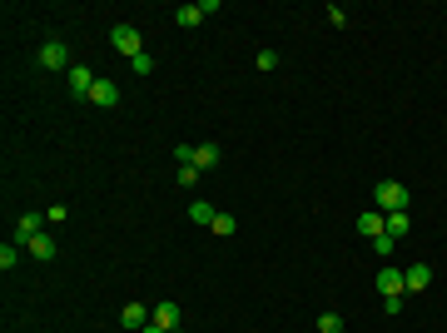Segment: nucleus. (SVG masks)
<instances>
[{
  "label": "nucleus",
  "instance_id": "f257e3e1",
  "mask_svg": "<svg viewBox=\"0 0 447 333\" xmlns=\"http://www.w3.org/2000/svg\"><path fill=\"white\" fill-rule=\"evenodd\" d=\"M35 60H40V70H50V75H70V45H65V40H55V35L40 45V55H35Z\"/></svg>",
  "mask_w": 447,
  "mask_h": 333
},
{
  "label": "nucleus",
  "instance_id": "f03ea898",
  "mask_svg": "<svg viewBox=\"0 0 447 333\" xmlns=\"http://www.w3.org/2000/svg\"><path fill=\"white\" fill-rule=\"evenodd\" d=\"M373 199H378V209H383V214H403V209H408V184L383 179V184L373 189Z\"/></svg>",
  "mask_w": 447,
  "mask_h": 333
},
{
  "label": "nucleus",
  "instance_id": "7ed1b4c3",
  "mask_svg": "<svg viewBox=\"0 0 447 333\" xmlns=\"http://www.w3.org/2000/svg\"><path fill=\"white\" fill-rule=\"evenodd\" d=\"M110 45L119 50V55H129V60H134V55H144V40H139V30H134V25H114V30H110Z\"/></svg>",
  "mask_w": 447,
  "mask_h": 333
},
{
  "label": "nucleus",
  "instance_id": "20e7f679",
  "mask_svg": "<svg viewBox=\"0 0 447 333\" xmlns=\"http://www.w3.org/2000/svg\"><path fill=\"white\" fill-rule=\"evenodd\" d=\"M95 80H100V75H90V65H70V75H65V85H70V95H75V100H90Z\"/></svg>",
  "mask_w": 447,
  "mask_h": 333
},
{
  "label": "nucleus",
  "instance_id": "39448f33",
  "mask_svg": "<svg viewBox=\"0 0 447 333\" xmlns=\"http://www.w3.org/2000/svg\"><path fill=\"white\" fill-rule=\"evenodd\" d=\"M45 214H20V219H15V239H10V244H20V249H30V239H35V234H45Z\"/></svg>",
  "mask_w": 447,
  "mask_h": 333
},
{
  "label": "nucleus",
  "instance_id": "423d86ee",
  "mask_svg": "<svg viewBox=\"0 0 447 333\" xmlns=\"http://www.w3.org/2000/svg\"><path fill=\"white\" fill-rule=\"evenodd\" d=\"M119 324L134 329V333H144L149 324H154V309H144V304H124V309H119Z\"/></svg>",
  "mask_w": 447,
  "mask_h": 333
},
{
  "label": "nucleus",
  "instance_id": "0eeeda50",
  "mask_svg": "<svg viewBox=\"0 0 447 333\" xmlns=\"http://www.w3.org/2000/svg\"><path fill=\"white\" fill-rule=\"evenodd\" d=\"M378 294H383V299H403V294H408V289H403V269H393V264L378 269Z\"/></svg>",
  "mask_w": 447,
  "mask_h": 333
},
{
  "label": "nucleus",
  "instance_id": "6e6552de",
  "mask_svg": "<svg viewBox=\"0 0 447 333\" xmlns=\"http://www.w3.org/2000/svg\"><path fill=\"white\" fill-rule=\"evenodd\" d=\"M428 284H433V269H428V264H408V269H403V289H408V294H423Z\"/></svg>",
  "mask_w": 447,
  "mask_h": 333
},
{
  "label": "nucleus",
  "instance_id": "1a4fd4ad",
  "mask_svg": "<svg viewBox=\"0 0 447 333\" xmlns=\"http://www.w3.org/2000/svg\"><path fill=\"white\" fill-rule=\"evenodd\" d=\"M90 105H100V110H114V105H119V85H114V80H95V90H90Z\"/></svg>",
  "mask_w": 447,
  "mask_h": 333
},
{
  "label": "nucleus",
  "instance_id": "9d476101",
  "mask_svg": "<svg viewBox=\"0 0 447 333\" xmlns=\"http://www.w3.org/2000/svg\"><path fill=\"white\" fill-rule=\"evenodd\" d=\"M219 144H194V169H199V174H209V169H219Z\"/></svg>",
  "mask_w": 447,
  "mask_h": 333
},
{
  "label": "nucleus",
  "instance_id": "9b49d317",
  "mask_svg": "<svg viewBox=\"0 0 447 333\" xmlns=\"http://www.w3.org/2000/svg\"><path fill=\"white\" fill-rule=\"evenodd\" d=\"M154 324H159V329H179V309H174V304H169V299H164V304H154Z\"/></svg>",
  "mask_w": 447,
  "mask_h": 333
},
{
  "label": "nucleus",
  "instance_id": "f8f14e48",
  "mask_svg": "<svg viewBox=\"0 0 447 333\" xmlns=\"http://www.w3.org/2000/svg\"><path fill=\"white\" fill-rule=\"evenodd\" d=\"M383 234L388 239H408V209L403 214H383Z\"/></svg>",
  "mask_w": 447,
  "mask_h": 333
},
{
  "label": "nucleus",
  "instance_id": "ddd939ff",
  "mask_svg": "<svg viewBox=\"0 0 447 333\" xmlns=\"http://www.w3.org/2000/svg\"><path fill=\"white\" fill-rule=\"evenodd\" d=\"M358 234H363V239H378V234H383V209H378V214H358Z\"/></svg>",
  "mask_w": 447,
  "mask_h": 333
},
{
  "label": "nucleus",
  "instance_id": "4468645a",
  "mask_svg": "<svg viewBox=\"0 0 447 333\" xmlns=\"http://www.w3.org/2000/svg\"><path fill=\"white\" fill-rule=\"evenodd\" d=\"M174 20H179L184 30H194V25L204 20V10H199V0H194V5H179V10H174Z\"/></svg>",
  "mask_w": 447,
  "mask_h": 333
},
{
  "label": "nucleus",
  "instance_id": "2eb2a0df",
  "mask_svg": "<svg viewBox=\"0 0 447 333\" xmlns=\"http://www.w3.org/2000/svg\"><path fill=\"white\" fill-rule=\"evenodd\" d=\"M30 254L50 264V259H55V239H50V234H35V239H30Z\"/></svg>",
  "mask_w": 447,
  "mask_h": 333
},
{
  "label": "nucleus",
  "instance_id": "dca6fc26",
  "mask_svg": "<svg viewBox=\"0 0 447 333\" xmlns=\"http://www.w3.org/2000/svg\"><path fill=\"white\" fill-rule=\"evenodd\" d=\"M214 214H219V209H209L204 199H194V204H189V219L199 224V229H209V224H214Z\"/></svg>",
  "mask_w": 447,
  "mask_h": 333
},
{
  "label": "nucleus",
  "instance_id": "f3484780",
  "mask_svg": "<svg viewBox=\"0 0 447 333\" xmlns=\"http://www.w3.org/2000/svg\"><path fill=\"white\" fill-rule=\"evenodd\" d=\"M15 264H20V244H10V239H5V244H0V269L10 274Z\"/></svg>",
  "mask_w": 447,
  "mask_h": 333
},
{
  "label": "nucleus",
  "instance_id": "a211bd4d",
  "mask_svg": "<svg viewBox=\"0 0 447 333\" xmlns=\"http://www.w3.org/2000/svg\"><path fill=\"white\" fill-rule=\"evenodd\" d=\"M174 179H179V184H184V189H194V184H199V179H204V174H199V169H194V164H179V174H174Z\"/></svg>",
  "mask_w": 447,
  "mask_h": 333
},
{
  "label": "nucleus",
  "instance_id": "6ab92c4d",
  "mask_svg": "<svg viewBox=\"0 0 447 333\" xmlns=\"http://www.w3.org/2000/svg\"><path fill=\"white\" fill-rule=\"evenodd\" d=\"M209 229H214V234H219V239H228V234H233V229H238V224H233V214H214V224H209Z\"/></svg>",
  "mask_w": 447,
  "mask_h": 333
},
{
  "label": "nucleus",
  "instance_id": "aec40b11",
  "mask_svg": "<svg viewBox=\"0 0 447 333\" xmlns=\"http://www.w3.org/2000/svg\"><path fill=\"white\" fill-rule=\"evenodd\" d=\"M318 333H343V314H318Z\"/></svg>",
  "mask_w": 447,
  "mask_h": 333
},
{
  "label": "nucleus",
  "instance_id": "412c9836",
  "mask_svg": "<svg viewBox=\"0 0 447 333\" xmlns=\"http://www.w3.org/2000/svg\"><path fill=\"white\" fill-rule=\"evenodd\" d=\"M129 70H134V75H149V70H154V60H149V55H134V60H129Z\"/></svg>",
  "mask_w": 447,
  "mask_h": 333
},
{
  "label": "nucleus",
  "instance_id": "4be33fe9",
  "mask_svg": "<svg viewBox=\"0 0 447 333\" xmlns=\"http://www.w3.org/2000/svg\"><path fill=\"white\" fill-rule=\"evenodd\" d=\"M393 249H398V239H388V234L373 239V254H393Z\"/></svg>",
  "mask_w": 447,
  "mask_h": 333
},
{
  "label": "nucleus",
  "instance_id": "5701e85b",
  "mask_svg": "<svg viewBox=\"0 0 447 333\" xmlns=\"http://www.w3.org/2000/svg\"><path fill=\"white\" fill-rule=\"evenodd\" d=\"M45 219H50V224H65V219H70V209H65V204H50V214H45Z\"/></svg>",
  "mask_w": 447,
  "mask_h": 333
},
{
  "label": "nucleus",
  "instance_id": "b1692460",
  "mask_svg": "<svg viewBox=\"0 0 447 333\" xmlns=\"http://www.w3.org/2000/svg\"><path fill=\"white\" fill-rule=\"evenodd\" d=\"M144 333H169V329H159V324H149V329H144Z\"/></svg>",
  "mask_w": 447,
  "mask_h": 333
},
{
  "label": "nucleus",
  "instance_id": "393cba45",
  "mask_svg": "<svg viewBox=\"0 0 447 333\" xmlns=\"http://www.w3.org/2000/svg\"><path fill=\"white\" fill-rule=\"evenodd\" d=\"M174 333H179V329H174Z\"/></svg>",
  "mask_w": 447,
  "mask_h": 333
}]
</instances>
